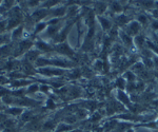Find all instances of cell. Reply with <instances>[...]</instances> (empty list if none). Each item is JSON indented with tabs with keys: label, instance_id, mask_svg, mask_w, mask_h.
I'll use <instances>...</instances> for the list:
<instances>
[{
	"label": "cell",
	"instance_id": "6da1fadb",
	"mask_svg": "<svg viewBox=\"0 0 158 132\" xmlns=\"http://www.w3.org/2000/svg\"><path fill=\"white\" fill-rule=\"evenodd\" d=\"M141 29H142L141 24H140L137 20H131L128 24L124 25L122 31L126 33V34H128L129 36H131L132 38H135L140 34Z\"/></svg>",
	"mask_w": 158,
	"mask_h": 132
},
{
	"label": "cell",
	"instance_id": "7a4b0ae2",
	"mask_svg": "<svg viewBox=\"0 0 158 132\" xmlns=\"http://www.w3.org/2000/svg\"><path fill=\"white\" fill-rule=\"evenodd\" d=\"M116 98H117V100L121 104V105L126 106V107L128 108L129 111L131 110L132 106H133V103H132V100H131L130 94H128L126 91L117 89V90H116Z\"/></svg>",
	"mask_w": 158,
	"mask_h": 132
},
{
	"label": "cell",
	"instance_id": "3957f363",
	"mask_svg": "<svg viewBox=\"0 0 158 132\" xmlns=\"http://www.w3.org/2000/svg\"><path fill=\"white\" fill-rule=\"evenodd\" d=\"M55 50L57 51L59 54L65 55V56H73L74 55V51L72 48L70 47V45L68 42H61V44H58L57 47L55 48Z\"/></svg>",
	"mask_w": 158,
	"mask_h": 132
},
{
	"label": "cell",
	"instance_id": "277c9868",
	"mask_svg": "<svg viewBox=\"0 0 158 132\" xmlns=\"http://www.w3.org/2000/svg\"><path fill=\"white\" fill-rule=\"evenodd\" d=\"M39 72L41 74L45 75V76H60L64 74L65 71L63 69H60V68H44V69H40Z\"/></svg>",
	"mask_w": 158,
	"mask_h": 132
},
{
	"label": "cell",
	"instance_id": "5b68a950",
	"mask_svg": "<svg viewBox=\"0 0 158 132\" xmlns=\"http://www.w3.org/2000/svg\"><path fill=\"white\" fill-rule=\"evenodd\" d=\"M119 36H120L122 42H123V45H126L128 48H131L134 45V38H132L131 36H129L128 34H126L122 30L119 31Z\"/></svg>",
	"mask_w": 158,
	"mask_h": 132
},
{
	"label": "cell",
	"instance_id": "8992f818",
	"mask_svg": "<svg viewBox=\"0 0 158 132\" xmlns=\"http://www.w3.org/2000/svg\"><path fill=\"white\" fill-rule=\"evenodd\" d=\"M130 70H131L136 76H138L140 73L143 72V71L146 70V67H144L143 63H142L141 62H135L133 66H132Z\"/></svg>",
	"mask_w": 158,
	"mask_h": 132
},
{
	"label": "cell",
	"instance_id": "52a82bcc",
	"mask_svg": "<svg viewBox=\"0 0 158 132\" xmlns=\"http://www.w3.org/2000/svg\"><path fill=\"white\" fill-rule=\"evenodd\" d=\"M146 44H147V41H146L144 35L139 34L138 36H136L134 38V45H136L138 49H143V45Z\"/></svg>",
	"mask_w": 158,
	"mask_h": 132
},
{
	"label": "cell",
	"instance_id": "ba28073f",
	"mask_svg": "<svg viewBox=\"0 0 158 132\" xmlns=\"http://www.w3.org/2000/svg\"><path fill=\"white\" fill-rule=\"evenodd\" d=\"M98 20H99V22H100L101 28L103 29V31H109V30H111L112 23L109 18H106V17H103V16H98Z\"/></svg>",
	"mask_w": 158,
	"mask_h": 132
},
{
	"label": "cell",
	"instance_id": "9c48e42d",
	"mask_svg": "<svg viewBox=\"0 0 158 132\" xmlns=\"http://www.w3.org/2000/svg\"><path fill=\"white\" fill-rule=\"evenodd\" d=\"M48 14H49V12H48V10H45V9L37 10V11H35L33 13V18L35 20H41L43 18H45V17L48 16Z\"/></svg>",
	"mask_w": 158,
	"mask_h": 132
},
{
	"label": "cell",
	"instance_id": "30bf717a",
	"mask_svg": "<svg viewBox=\"0 0 158 132\" xmlns=\"http://www.w3.org/2000/svg\"><path fill=\"white\" fill-rule=\"evenodd\" d=\"M122 77L124 78V80H126L127 83H136V80H137V76L135 75L131 70L126 71V72L123 73V75H122Z\"/></svg>",
	"mask_w": 158,
	"mask_h": 132
},
{
	"label": "cell",
	"instance_id": "8fae6325",
	"mask_svg": "<svg viewBox=\"0 0 158 132\" xmlns=\"http://www.w3.org/2000/svg\"><path fill=\"white\" fill-rule=\"evenodd\" d=\"M39 54L40 52L39 51H30L27 55V62H37V59L39 58Z\"/></svg>",
	"mask_w": 158,
	"mask_h": 132
},
{
	"label": "cell",
	"instance_id": "7c38bea8",
	"mask_svg": "<svg viewBox=\"0 0 158 132\" xmlns=\"http://www.w3.org/2000/svg\"><path fill=\"white\" fill-rule=\"evenodd\" d=\"M109 6H110V9H111L112 12L118 13V14H121L122 10H123V9H122V6H121V4H120V2H117V1L111 2Z\"/></svg>",
	"mask_w": 158,
	"mask_h": 132
},
{
	"label": "cell",
	"instance_id": "4fadbf2b",
	"mask_svg": "<svg viewBox=\"0 0 158 132\" xmlns=\"http://www.w3.org/2000/svg\"><path fill=\"white\" fill-rule=\"evenodd\" d=\"M137 21L141 24V27L142 25H143V27H147L149 23H151V19H150L146 14H140L139 16L137 17Z\"/></svg>",
	"mask_w": 158,
	"mask_h": 132
},
{
	"label": "cell",
	"instance_id": "5bb4252c",
	"mask_svg": "<svg viewBox=\"0 0 158 132\" xmlns=\"http://www.w3.org/2000/svg\"><path fill=\"white\" fill-rule=\"evenodd\" d=\"M73 130V127L70 125V124H59L57 127H56L55 132H67V131H71Z\"/></svg>",
	"mask_w": 158,
	"mask_h": 132
},
{
	"label": "cell",
	"instance_id": "9a60e30c",
	"mask_svg": "<svg viewBox=\"0 0 158 132\" xmlns=\"http://www.w3.org/2000/svg\"><path fill=\"white\" fill-rule=\"evenodd\" d=\"M106 7H108V4L106 3V2H97L96 3V12L99 14V16H101V15L103 14L104 12H106Z\"/></svg>",
	"mask_w": 158,
	"mask_h": 132
},
{
	"label": "cell",
	"instance_id": "2e32d148",
	"mask_svg": "<svg viewBox=\"0 0 158 132\" xmlns=\"http://www.w3.org/2000/svg\"><path fill=\"white\" fill-rule=\"evenodd\" d=\"M37 48H38V50H39V52H40V51L48 52V51L52 50V47H51L49 44H47V42H43V41H38L37 42Z\"/></svg>",
	"mask_w": 158,
	"mask_h": 132
},
{
	"label": "cell",
	"instance_id": "e0dca14e",
	"mask_svg": "<svg viewBox=\"0 0 158 132\" xmlns=\"http://www.w3.org/2000/svg\"><path fill=\"white\" fill-rule=\"evenodd\" d=\"M65 7L64 6H60V7H57V9H54L52 11V14L53 16H56V17H60V16H63L65 14Z\"/></svg>",
	"mask_w": 158,
	"mask_h": 132
},
{
	"label": "cell",
	"instance_id": "ac0fdd59",
	"mask_svg": "<svg viewBox=\"0 0 158 132\" xmlns=\"http://www.w3.org/2000/svg\"><path fill=\"white\" fill-rule=\"evenodd\" d=\"M6 113L11 114V115H20L21 113H23V109L19 108V107L11 108V109H9V110H6Z\"/></svg>",
	"mask_w": 158,
	"mask_h": 132
},
{
	"label": "cell",
	"instance_id": "d6986e66",
	"mask_svg": "<svg viewBox=\"0 0 158 132\" xmlns=\"http://www.w3.org/2000/svg\"><path fill=\"white\" fill-rule=\"evenodd\" d=\"M56 127L55 125V123L53 121H47L44 124L42 125V128H43V130H45V131H51V130H53Z\"/></svg>",
	"mask_w": 158,
	"mask_h": 132
},
{
	"label": "cell",
	"instance_id": "ffe728a7",
	"mask_svg": "<svg viewBox=\"0 0 158 132\" xmlns=\"http://www.w3.org/2000/svg\"><path fill=\"white\" fill-rule=\"evenodd\" d=\"M126 85H127V82L124 80L123 77H119L118 79L116 80L117 89H119V90H126Z\"/></svg>",
	"mask_w": 158,
	"mask_h": 132
},
{
	"label": "cell",
	"instance_id": "44dd1931",
	"mask_svg": "<svg viewBox=\"0 0 158 132\" xmlns=\"http://www.w3.org/2000/svg\"><path fill=\"white\" fill-rule=\"evenodd\" d=\"M22 28L20 27L18 28V29H16V30H14V32H13V38H19L20 36H21V34H22Z\"/></svg>",
	"mask_w": 158,
	"mask_h": 132
},
{
	"label": "cell",
	"instance_id": "7402d4cb",
	"mask_svg": "<svg viewBox=\"0 0 158 132\" xmlns=\"http://www.w3.org/2000/svg\"><path fill=\"white\" fill-rule=\"evenodd\" d=\"M39 90V85H32L29 87V90H27V92L29 93H35L37 92V91Z\"/></svg>",
	"mask_w": 158,
	"mask_h": 132
},
{
	"label": "cell",
	"instance_id": "603a6c76",
	"mask_svg": "<svg viewBox=\"0 0 158 132\" xmlns=\"http://www.w3.org/2000/svg\"><path fill=\"white\" fill-rule=\"evenodd\" d=\"M47 23L45 22H40V23H38L37 25H36V32L38 33V32H41L42 30H44L45 29V27H47Z\"/></svg>",
	"mask_w": 158,
	"mask_h": 132
},
{
	"label": "cell",
	"instance_id": "cb8c5ba5",
	"mask_svg": "<svg viewBox=\"0 0 158 132\" xmlns=\"http://www.w3.org/2000/svg\"><path fill=\"white\" fill-rule=\"evenodd\" d=\"M55 107H56V104L54 103V100L49 98V100H47V108L48 109H55Z\"/></svg>",
	"mask_w": 158,
	"mask_h": 132
},
{
	"label": "cell",
	"instance_id": "d4e9b609",
	"mask_svg": "<svg viewBox=\"0 0 158 132\" xmlns=\"http://www.w3.org/2000/svg\"><path fill=\"white\" fill-rule=\"evenodd\" d=\"M39 90L40 91H43L44 93H48L49 92V90H50V87L49 86H39Z\"/></svg>",
	"mask_w": 158,
	"mask_h": 132
},
{
	"label": "cell",
	"instance_id": "484cf974",
	"mask_svg": "<svg viewBox=\"0 0 158 132\" xmlns=\"http://www.w3.org/2000/svg\"><path fill=\"white\" fill-rule=\"evenodd\" d=\"M95 69L98 71H100L101 69H102V62H100V60H97V62H96V65H95Z\"/></svg>",
	"mask_w": 158,
	"mask_h": 132
},
{
	"label": "cell",
	"instance_id": "4316f807",
	"mask_svg": "<svg viewBox=\"0 0 158 132\" xmlns=\"http://www.w3.org/2000/svg\"><path fill=\"white\" fill-rule=\"evenodd\" d=\"M38 4H39V1H30L29 2L30 6H37Z\"/></svg>",
	"mask_w": 158,
	"mask_h": 132
},
{
	"label": "cell",
	"instance_id": "83f0119b",
	"mask_svg": "<svg viewBox=\"0 0 158 132\" xmlns=\"http://www.w3.org/2000/svg\"><path fill=\"white\" fill-rule=\"evenodd\" d=\"M4 27H6V23H4V22H2V21H0V31H2Z\"/></svg>",
	"mask_w": 158,
	"mask_h": 132
},
{
	"label": "cell",
	"instance_id": "f1b7e54d",
	"mask_svg": "<svg viewBox=\"0 0 158 132\" xmlns=\"http://www.w3.org/2000/svg\"><path fill=\"white\" fill-rule=\"evenodd\" d=\"M67 132H76V130H71V131H67Z\"/></svg>",
	"mask_w": 158,
	"mask_h": 132
},
{
	"label": "cell",
	"instance_id": "f546056e",
	"mask_svg": "<svg viewBox=\"0 0 158 132\" xmlns=\"http://www.w3.org/2000/svg\"><path fill=\"white\" fill-rule=\"evenodd\" d=\"M157 93H158V83H157Z\"/></svg>",
	"mask_w": 158,
	"mask_h": 132
},
{
	"label": "cell",
	"instance_id": "4dcf8cb0",
	"mask_svg": "<svg viewBox=\"0 0 158 132\" xmlns=\"http://www.w3.org/2000/svg\"><path fill=\"white\" fill-rule=\"evenodd\" d=\"M154 132H158V131L157 130H154Z\"/></svg>",
	"mask_w": 158,
	"mask_h": 132
},
{
	"label": "cell",
	"instance_id": "1f68e13d",
	"mask_svg": "<svg viewBox=\"0 0 158 132\" xmlns=\"http://www.w3.org/2000/svg\"><path fill=\"white\" fill-rule=\"evenodd\" d=\"M48 132H50V131H48Z\"/></svg>",
	"mask_w": 158,
	"mask_h": 132
}]
</instances>
